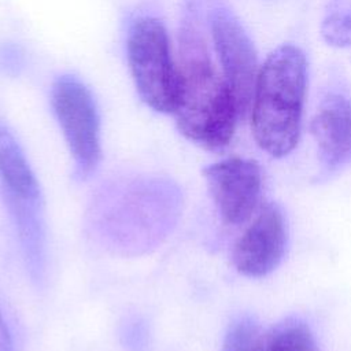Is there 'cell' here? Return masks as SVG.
I'll list each match as a JSON object with an SVG mask.
<instances>
[{
    "instance_id": "2",
    "label": "cell",
    "mask_w": 351,
    "mask_h": 351,
    "mask_svg": "<svg viewBox=\"0 0 351 351\" xmlns=\"http://www.w3.org/2000/svg\"><path fill=\"white\" fill-rule=\"evenodd\" d=\"M177 67L180 89L173 114L178 130L204 148H223L232 140L241 114L222 73L193 27L185 26L181 32Z\"/></svg>"
},
{
    "instance_id": "4",
    "label": "cell",
    "mask_w": 351,
    "mask_h": 351,
    "mask_svg": "<svg viewBox=\"0 0 351 351\" xmlns=\"http://www.w3.org/2000/svg\"><path fill=\"white\" fill-rule=\"evenodd\" d=\"M126 51L141 100L155 111L173 114L178 101L180 77L163 23L151 16L136 19L129 29Z\"/></svg>"
},
{
    "instance_id": "3",
    "label": "cell",
    "mask_w": 351,
    "mask_h": 351,
    "mask_svg": "<svg viewBox=\"0 0 351 351\" xmlns=\"http://www.w3.org/2000/svg\"><path fill=\"white\" fill-rule=\"evenodd\" d=\"M306 84V58L295 45H280L259 69L251 128L256 144L274 158L288 155L299 141Z\"/></svg>"
},
{
    "instance_id": "10",
    "label": "cell",
    "mask_w": 351,
    "mask_h": 351,
    "mask_svg": "<svg viewBox=\"0 0 351 351\" xmlns=\"http://www.w3.org/2000/svg\"><path fill=\"white\" fill-rule=\"evenodd\" d=\"M311 134L319 158L328 169H337L351 159V100L328 96L311 121Z\"/></svg>"
},
{
    "instance_id": "5",
    "label": "cell",
    "mask_w": 351,
    "mask_h": 351,
    "mask_svg": "<svg viewBox=\"0 0 351 351\" xmlns=\"http://www.w3.org/2000/svg\"><path fill=\"white\" fill-rule=\"evenodd\" d=\"M51 103L81 177L95 170L100 159V123L89 89L71 75L59 77Z\"/></svg>"
},
{
    "instance_id": "12",
    "label": "cell",
    "mask_w": 351,
    "mask_h": 351,
    "mask_svg": "<svg viewBox=\"0 0 351 351\" xmlns=\"http://www.w3.org/2000/svg\"><path fill=\"white\" fill-rule=\"evenodd\" d=\"M0 180L4 193L26 200H40L38 182L27 159L15 137L4 126H0Z\"/></svg>"
},
{
    "instance_id": "15",
    "label": "cell",
    "mask_w": 351,
    "mask_h": 351,
    "mask_svg": "<svg viewBox=\"0 0 351 351\" xmlns=\"http://www.w3.org/2000/svg\"><path fill=\"white\" fill-rule=\"evenodd\" d=\"M0 351H12V341L5 321L0 313Z\"/></svg>"
},
{
    "instance_id": "6",
    "label": "cell",
    "mask_w": 351,
    "mask_h": 351,
    "mask_svg": "<svg viewBox=\"0 0 351 351\" xmlns=\"http://www.w3.org/2000/svg\"><path fill=\"white\" fill-rule=\"evenodd\" d=\"M211 36L221 73L234 96L240 114L244 115L251 108L261 69L255 47L240 22L225 10H217L213 14Z\"/></svg>"
},
{
    "instance_id": "13",
    "label": "cell",
    "mask_w": 351,
    "mask_h": 351,
    "mask_svg": "<svg viewBox=\"0 0 351 351\" xmlns=\"http://www.w3.org/2000/svg\"><path fill=\"white\" fill-rule=\"evenodd\" d=\"M324 40L333 47H351V8H335L326 14L321 25Z\"/></svg>"
},
{
    "instance_id": "9",
    "label": "cell",
    "mask_w": 351,
    "mask_h": 351,
    "mask_svg": "<svg viewBox=\"0 0 351 351\" xmlns=\"http://www.w3.org/2000/svg\"><path fill=\"white\" fill-rule=\"evenodd\" d=\"M223 351H318V348L310 328L300 319L287 318L263 328L244 318L229 328Z\"/></svg>"
},
{
    "instance_id": "7",
    "label": "cell",
    "mask_w": 351,
    "mask_h": 351,
    "mask_svg": "<svg viewBox=\"0 0 351 351\" xmlns=\"http://www.w3.org/2000/svg\"><path fill=\"white\" fill-rule=\"evenodd\" d=\"M208 192L226 223L240 225L255 211L262 188L261 167L255 160L228 158L203 170Z\"/></svg>"
},
{
    "instance_id": "8",
    "label": "cell",
    "mask_w": 351,
    "mask_h": 351,
    "mask_svg": "<svg viewBox=\"0 0 351 351\" xmlns=\"http://www.w3.org/2000/svg\"><path fill=\"white\" fill-rule=\"evenodd\" d=\"M287 243L288 230L282 211L276 204H266L234 244L233 266L245 277H265L281 263Z\"/></svg>"
},
{
    "instance_id": "14",
    "label": "cell",
    "mask_w": 351,
    "mask_h": 351,
    "mask_svg": "<svg viewBox=\"0 0 351 351\" xmlns=\"http://www.w3.org/2000/svg\"><path fill=\"white\" fill-rule=\"evenodd\" d=\"M123 344L132 351H140L145 347L147 340V328L143 321L133 319L123 326L122 330Z\"/></svg>"
},
{
    "instance_id": "1",
    "label": "cell",
    "mask_w": 351,
    "mask_h": 351,
    "mask_svg": "<svg viewBox=\"0 0 351 351\" xmlns=\"http://www.w3.org/2000/svg\"><path fill=\"white\" fill-rule=\"evenodd\" d=\"M176 185L163 178H133L103 189L93 203L92 226L114 252L136 255L155 247L174 226Z\"/></svg>"
},
{
    "instance_id": "11",
    "label": "cell",
    "mask_w": 351,
    "mask_h": 351,
    "mask_svg": "<svg viewBox=\"0 0 351 351\" xmlns=\"http://www.w3.org/2000/svg\"><path fill=\"white\" fill-rule=\"evenodd\" d=\"M5 200L18 232L30 276L34 281H41L45 271V236L40 200L19 199L7 193Z\"/></svg>"
}]
</instances>
